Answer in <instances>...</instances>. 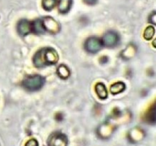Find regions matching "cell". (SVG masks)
Wrapping results in <instances>:
<instances>
[{"label":"cell","mask_w":156,"mask_h":146,"mask_svg":"<svg viewBox=\"0 0 156 146\" xmlns=\"http://www.w3.org/2000/svg\"><path fill=\"white\" fill-rule=\"evenodd\" d=\"M59 61L58 53L53 48H43L35 53L33 58L34 65L40 68L47 65H55Z\"/></svg>","instance_id":"1"},{"label":"cell","mask_w":156,"mask_h":146,"mask_svg":"<svg viewBox=\"0 0 156 146\" xmlns=\"http://www.w3.org/2000/svg\"><path fill=\"white\" fill-rule=\"evenodd\" d=\"M45 84V78L40 75H30L24 78L22 86L29 91H35L41 89Z\"/></svg>","instance_id":"2"},{"label":"cell","mask_w":156,"mask_h":146,"mask_svg":"<svg viewBox=\"0 0 156 146\" xmlns=\"http://www.w3.org/2000/svg\"><path fill=\"white\" fill-rule=\"evenodd\" d=\"M67 144L68 138L66 135L59 132H56L52 134L47 141L48 146H67Z\"/></svg>","instance_id":"3"},{"label":"cell","mask_w":156,"mask_h":146,"mask_svg":"<svg viewBox=\"0 0 156 146\" xmlns=\"http://www.w3.org/2000/svg\"><path fill=\"white\" fill-rule=\"evenodd\" d=\"M119 41H120V36L118 33L113 30L106 32L101 39L102 44L107 47H116L118 44Z\"/></svg>","instance_id":"4"},{"label":"cell","mask_w":156,"mask_h":146,"mask_svg":"<svg viewBox=\"0 0 156 146\" xmlns=\"http://www.w3.org/2000/svg\"><path fill=\"white\" fill-rule=\"evenodd\" d=\"M102 44L101 40L96 36H91L88 38L85 43V49L87 52L90 53H96L100 51Z\"/></svg>","instance_id":"5"},{"label":"cell","mask_w":156,"mask_h":146,"mask_svg":"<svg viewBox=\"0 0 156 146\" xmlns=\"http://www.w3.org/2000/svg\"><path fill=\"white\" fill-rule=\"evenodd\" d=\"M43 24L46 31L51 33H56L60 30V26L54 18L51 17H44L42 18Z\"/></svg>","instance_id":"6"},{"label":"cell","mask_w":156,"mask_h":146,"mask_svg":"<svg viewBox=\"0 0 156 146\" xmlns=\"http://www.w3.org/2000/svg\"><path fill=\"white\" fill-rule=\"evenodd\" d=\"M17 30L21 36H26L32 31L31 22L26 19H21L18 21L17 25Z\"/></svg>","instance_id":"7"},{"label":"cell","mask_w":156,"mask_h":146,"mask_svg":"<svg viewBox=\"0 0 156 146\" xmlns=\"http://www.w3.org/2000/svg\"><path fill=\"white\" fill-rule=\"evenodd\" d=\"M95 91L98 97L101 99H106L108 97V92L105 84L98 82L95 85Z\"/></svg>","instance_id":"8"},{"label":"cell","mask_w":156,"mask_h":146,"mask_svg":"<svg viewBox=\"0 0 156 146\" xmlns=\"http://www.w3.org/2000/svg\"><path fill=\"white\" fill-rule=\"evenodd\" d=\"M72 0H59L58 9L61 14H66L70 10L72 6Z\"/></svg>","instance_id":"9"},{"label":"cell","mask_w":156,"mask_h":146,"mask_svg":"<svg viewBox=\"0 0 156 146\" xmlns=\"http://www.w3.org/2000/svg\"><path fill=\"white\" fill-rule=\"evenodd\" d=\"M32 31L35 33H45L44 24L42 19H37L31 23Z\"/></svg>","instance_id":"10"},{"label":"cell","mask_w":156,"mask_h":146,"mask_svg":"<svg viewBox=\"0 0 156 146\" xmlns=\"http://www.w3.org/2000/svg\"><path fill=\"white\" fill-rule=\"evenodd\" d=\"M125 89H126V85L123 82H118L111 85L110 91L112 94H118L125 91Z\"/></svg>","instance_id":"11"},{"label":"cell","mask_w":156,"mask_h":146,"mask_svg":"<svg viewBox=\"0 0 156 146\" xmlns=\"http://www.w3.org/2000/svg\"><path fill=\"white\" fill-rule=\"evenodd\" d=\"M57 74L59 75V77L60 78L63 79V80H66V79L68 78L70 76V70L68 67L66 65H59L57 68Z\"/></svg>","instance_id":"12"},{"label":"cell","mask_w":156,"mask_h":146,"mask_svg":"<svg viewBox=\"0 0 156 146\" xmlns=\"http://www.w3.org/2000/svg\"><path fill=\"white\" fill-rule=\"evenodd\" d=\"M146 120L149 123H155L156 122V103L152 106L146 116Z\"/></svg>","instance_id":"13"},{"label":"cell","mask_w":156,"mask_h":146,"mask_svg":"<svg viewBox=\"0 0 156 146\" xmlns=\"http://www.w3.org/2000/svg\"><path fill=\"white\" fill-rule=\"evenodd\" d=\"M56 0H43L42 6L46 11H50L56 5Z\"/></svg>","instance_id":"14"},{"label":"cell","mask_w":156,"mask_h":146,"mask_svg":"<svg viewBox=\"0 0 156 146\" xmlns=\"http://www.w3.org/2000/svg\"><path fill=\"white\" fill-rule=\"evenodd\" d=\"M154 33H155V30H154L153 27H151V26L150 27H148L144 33V37L146 38V40L152 39Z\"/></svg>","instance_id":"15"},{"label":"cell","mask_w":156,"mask_h":146,"mask_svg":"<svg viewBox=\"0 0 156 146\" xmlns=\"http://www.w3.org/2000/svg\"><path fill=\"white\" fill-rule=\"evenodd\" d=\"M25 146H39V144H38V141L36 139L32 138V139H30L26 142Z\"/></svg>","instance_id":"16"},{"label":"cell","mask_w":156,"mask_h":146,"mask_svg":"<svg viewBox=\"0 0 156 146\" xmlns=\"http://www.w3.org/2000/svg\"><path fill=\"white\" fill-rule=\"evenodd\" d=\"M84 1H85V2H86L87 4L88 5H94L95 4L97 0H84Z\"/></svg>","instance_id":"17"}]
</instances>
